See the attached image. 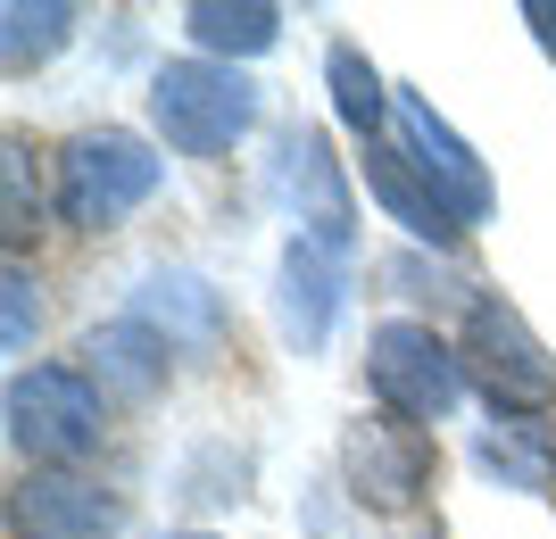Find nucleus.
<instances>
[{
    "label": "nucleus",
    "mask_w": 556,
    "mask_h": 539,
    "mask_svg": "<svg viewBox=\"0 0 556 539\" xmlns=\"http://www.w3.org/2000/svg\"><path fill=\"white\" fill-rule=\"evenodd\" d=\"M332 307H341V291H332L325 249H316V241H291V258H282V332H291L300 349H325Z\"/></svg>",
    "instance_id": "ddd939ff"
},
{
    "label": "nucleus",
    "mask_w": 556,
    "mask_h": 539,
    "mask_svg": "<svg viewBox=\"0 0 556 539\" xmlns=\"http://www.w3.org/2000/svg\"><path fill=\"white\" fill-rule=\"evenodd\" d=\"M17 523H25V539H109L116 506L75 473H34L17 490Z\"/></svg>",
    "instance_id": "9d476101"
},
{
    "label": "nucleus",
    "mask_w": 556,
    "mask_h": 539,
    "mask_svg": "<svg viewBox=\"0 0 556 539\" xmlns=\"http://www.w3.org/2000/svg\"><path fill=\"white\" fill-rule=\"evenodd\" d=\"M67 25H75L67 0H42V9H34V0H9V9H0V59H9V75L50 59V50L67 42Z\"/></svg>",
    "instance_id": "2eb2a0df"
},
{
    "label": "nucleus",
    "mask_w": 556,
    "mask_h": 539,
    "mask_svg": "<svg viewBox=\"0 0 556 539\" xmlns=\"http://www.w3.org/2000/svg\"><path fill=\"white\" fill-rule=\"evenodd\" d=\"M34 324H42L34 274H25V266H9V349H25V341H34Z\"/></svg>",
    "instance_id": "a211bd4d"
},
{
    "label": "nucleus",
    "mask_w": 556,
    "mask_h": 539,
    "mask_svg": "<svg viewBox=\"0 0 556 539\" xmlns=\"http://www.w3.org/2000/svg\"><path fill=\"white\" fill-rule=\"evenodd\" d=\"M150 117H159L166 150L184 158H225L232 141L257 125V84L225 59H175L150 75Z\"/></svg>",
    "instance_id": "f257e3e1"
},
{
    "label": "nucleus",
    "mask_w": 556,
    "mask_h": 539,
    "mask_svg": "<svg viewBox=\"0 0 556 539\" xmlns=\"http://www.w3.org/2000/svg\"><path fill=\"white\" fill-rule=\"evenodd\" d=\"M457 357H465V382L490 399V415H540V407H556V357L540 349V332L507 299L465 307Z\"/></svg>",
    "instance_id": "f03ea898"
},
{
    "label": "nucleus",
    "mask_w": 556,
    "mask_h": 539,
    "mask_svg": "<svg viewBox=\"0 0 556 539\" xmlns=\"http://www.w3.org/2000/svg\"><path fill=\"white\" fill-rule=\"evenodd\" d=\"M325 75H332V108H341V125H349V133H366V141H374L382 108H399V100L382 92V75H374L366 59H357V42H332Z\"/></svg>",
    "instance_id": "dca6fc26"
},
{
    "label": "nucleus",
    "mask_w": 556,
    "mask_h": 539,
    "mask_svg": "<svg viewBox=\"0 0 556 539\" xmlns=\"http://www.w3.org/2000/svg\"><path fill=\"white\" fill-rule=\"evenodd\" d=\"M341 473L357 506L374 515H407L424 490H432V432L407 415H357L341 432Z\"/></svg>",
    "instance_id": "423d86ee"
},
{
    "label": "nucleus",
    "mask_w": 556,
    "mask_h": 539,
    "mask_svg": "<svg viewBox=\"0 0 556 539\" xmlns=\"http://www.w3.org/2000/svg\"><path fill=\"white\" fill-rule=\"evenodd\" d=\"M399 133H407V158L441 183V200L465 216V224H473V216H490V175H482V158H473V150H465L441 117H432V100H424V92H399Z\"/></svg>",
    "instance_id": "6e6552de"
},
{
    "label": "nucleus",
    "mask_w": 556,
    "mask_h": 539,
    "mask_svg": "<svg viewBox=\"0 0 556 539\" xmlns=\"http://www.w3.org/2000/svg\"><path fill=\"white\" fill-rule=\"evenodd\" d=\"M473 465L498 473V490H548V473H556V440L540 432V423L507 415V423H490L482 440H473Z\"/></svg>",
    "instance_id": "4468645a"
},
{
    "label": "nucleus",
    "mask_w": 556,
    "mask_h": 539,
    "mask_svg": "<svg viewBox=\"0 0 556 539\" xmlns=\"http://www.w3.org/2000/svg\"><path fill=\"white\" fill-rule=\"evenodd\" d=\"M191 539H208V531H191Z\"/></svg>",
    "instance_id": "6ab92c4d"
},
{
    "label": "nucleus",
    "mask_w": 556,
    "mask_h": 539,
    "mask_svg": "<svg viewBox=\"0 0 556 539\" xmlns=\"http://www.w3.org/2000/svg\"><path fill=\"white\" fill-rule=\"evenodd\" d=\"M184 34L208 50V59H257V50H275L282 9H266V0H191Z\"/></svg>",
    "instance_id": "f8f14e48"
},
{
    "label": "nucleus",
    "mask_w": 556,
    "mask_h": 539,
    "mask_svg": "<svg viewBox=\"0 0 556 539\" xmlns=\"http://www.w3.org/2000/svg\"><path fill=\"white\" fill-rule=\"evenodd\" d=\"M0 183H9V224H0V233H9V249H25V233H34V150H25V141H9V158H0Z\"/></svg>",
    "instance_id": "f3484780"
},
{
    "label": "nucleus",
    "mask_w": 556,
    "mask_h": 539,
    "mask_svg": "<svg viewBox=\"0 0 556 539\" xmlns=\"http://www.w3.org/2000/svg\"><path fill=\"white\" fill-rule=\"evenodd\" d=\"M84 374L109 382V390H125V399H150V390L166 382V341H159V324H141V316L100 324L92 341H84Z\"/></svg>",
    "instance_id": "9b49d317"
},
{
    "label": "nucleus",
    "mask_w": 556,
    "mask_h": 539,
    "mask_svg": "<svg viewBox=\"0 0 556 539\" xmlns=\"http://www.w3.org/2000/svg\"><path fill=\"white\" fill-rule=\"evenodd\" d=\"M282 191L300 200V224L316 249H349V233H357V208H349V183H341V158L325 150V133H291L282 141Z\"/></svg>",
    "instance_id": "0eeeda50"
},
{
    "label": "nucleus",
    "mask_w": 556,
    "mask_h": 539,
    "mask_svg": "<svg viewBox=\"0 0 556 539\" xmlns=\"http://www.w3.org/2000/svg\"><path fill=\"white\" fill-rule=\"evenodd\" d=\"M366 191L391 208V224L399 233H416V241H432V249H448V241L465 233V216L441 200V183L424 175L407 150H391V141H366Z\"/></svg>",
    "instance_id": "1a4fd4ad"
},
{
    "label": "nucleus",
    "mask_w": 556,
    "mask_h": 539,
    "mask_svg": "<svg viewBox=\"0 0 556 539\" xmlns=\"http://www.w3.org/2000/svg\"><path fill=\"white\" fill-rule=\"evenodd\" d=\"M150 191H159V158H150L141 133L100 125V133H75L67 158H59V216L75 233H109L116 216H134Z\"/></svg>",
    "instance_id": "20e7f679"
},
{
    "label": "nucleus",
    "mask_w": 556,
    "mask_h": 539,
    "mask_svg": "<svg viewBox=\"0 0 556 539\" xmlns=\"http://www.w3.org/2000/svg\"><path fill=\"white\" fill-rule=\"evenodd\" d=\"M374 399H382V415H407V423H441L448 407H457L465 390V357L448 349L432 324H382L374 332Z\"/></svg>",
    "instance_id": "39448f33"
},
{
    "label": "nucleus",
    "mask_w": 556,
    "mask_h": 539,
    "mask_svg": "<svg viewBox=\"0 0 556 539\" xmlns=\"http://www.w3.org/2000/svg\"><path fill=\"white\" fill-rule=\"evenodd\" d=\"M100 432H109V407H100V382L84 365H25L9 382V440L34 465H84Z\"/></svg>",
    "instance_id": "7ed1b4c3"
}]
</instances>
